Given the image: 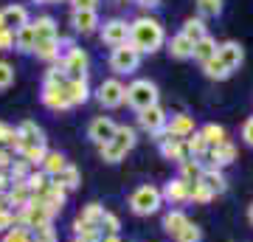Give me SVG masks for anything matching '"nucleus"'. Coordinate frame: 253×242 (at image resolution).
Returning <instances> with one entry per match:
<instances>
[{
	"mask_svg": "<svg viewBox=\"0 0 253 242\" xmlns=\"http://www.w3.org/2000/svg\"><path fill=\"white\" fill-rule=\"evenodd\" d=\"M14 48L20 54H34L37 48V31H34V23L23 26L20 31H14Z\"/></svg>",
	"mask_w": 253,
	"mask_h": 242,
	"instance_id": "nucleus-25",
	"label": "nucleus"
},
{
	"mask_svg": "<svg viewBox=\"0 0 253 242\" xmlns=\"http://www.w3.org/2000/svg\"><path fill=\"white\" fill-rule=\"evenodd\" d=\"M101 231L104 234H118L121 231V220H118L113 211H104V217H101Z\"/></svg>",
	"mask_w": 253,
	"mask_h": 242,
	"instance_id": "nucleus-51",
	"label": "nucleus"
},
{
	"mask_svg": "<svg viewBox=\"0 0 253 242\" xmlns=\"http://www.w3.org/2000/svg\"><path fill=\"white\" fill-rule=\"evenodd\" d=\"M129 43L135 45L141 54H155L161 51L163 43H166V31H163L161 20L149 17V14H141L129 23Z\"/></svg>",
	"mask_w": 253,
	"mask_h": 242,
	"instance_id": "nucleus-1",
	"label": "nucleus"
},
{
	"mask_svg": "<svg viewBox=\"0 0 253 242\" xmlns=\"http://www.w3.org/2000/svg\"><path fill=\"white\" fill-rule=\"evenodd\" d=\"M31 169H34V166H31L28 161L17 158V161H14V163L9 166V178H11V183H23V180H26L28 175H31Z\"/></svg>",
	"mask_w": 253,
	"mask_h": 242,
	"instance_id": "nucleus-43",
	"label": "nucleus"
},
{
	"mask_svg": "<svg viewBox=\"0 0 253 242\" xmlns=\"http://www.w3.org/2000/svg\"><path fill=\"white\" fill-rule=\"evenodd\" d=\"M177 166H180V178H183V180H189V183H197L200 175H203V166H206V163L197 161V158H189V161L177 163Z\"/></svg>",
	"mask_w": 253,
	"mask_h": 242,
	"instance_id": "nucleus-40",
	"label": "nucleus"
},
{
	"mask_svg": "<svg viewBox=\"0 0 253 242\" xmlns=\"http://www.w3.org/2000/svg\"><path fill=\"white\" fill-rule=\"evenodd\" d=\"M135 3L141 9H158V6H161V0H135Z\"/></svg>",
	"mask_w": 253,
	"mask_h": 242,
	"instance_id": "nucleus-56",
	"label": "nucleus"
},
{
	"mask_svg": "<svg viewBox=\"0 0 253 242\" xmlns=\"http://www.w3.org/2000/svg\"><path fill=\"white\" fill-rule=\"evenodd\" d=\"M248 223L253 225V203H251V206H248Z\"/></svg>",
	"mask_w": 253,
	"mask_h": 242,
	"instance_id": "nucleus-60",
	"label": "nucleus"
},
{
	"mask_svg": "<svg viewBox=\"0 0 253 242\" xmlns=\"http://www.w3.org/2000/svg\"><path fill=\"white\" fill-rule=\"evenodd\" d=\"M0 242H31V231L23 228V225H14L11 231H6L0 237Z\"/></svg>",
	"mask_w": 253,
	"mask_h": 242,
	"instance_id": "nucleus-48",
	"label": "nucleus"
},
{
	"mask_svg": "<svg viewBox=\"0 0 253 242\" xmlns=\"http://www.w3.org/2000/svg\"><path fill=\"white\" fill-rule=\"evenodd\" d=\"M3 208H9V200H6V194H3V192H0V211H3Z\"/></svg>",
	"mask_w": 253,
	"mask_h": 242,
	"instance_id": "nucleus-58",
	"label": "nucleus"
},
{
	"mask_svg": "<svg viewBox=\"0 0 253 242\" xmlns=\"http://www.w3.org/2000/svg\"><path fill=\"white\" fill-rule=\"evenodd\" d=\"M14 225H17V214H14L11 208H3V211H0V237L6 231H11Z\"/></svg>",
	"mask_w": 253,
	"mask_h": 242,
	"instance_id": "nucleus-52",
	"label": "nucleus"
},
{
	"mask_svg": "<svg viewBox=\"0 0 253 242\" xmlns=\"http://www.w3.org/2000/svg\"><path fill=\"white\" fill-rule=\"evenodd\" d=\"M0 172H3V169H0Z\"/></svg>",
	"mask_w": 253,
	"mask_h": 242,
	"instance_id": "nucleus-63",
	"label": "nucleus"
},
{
	"mask_svg": "<svg viewBox=\"0 0 253 242\" xmlns=\"http://www.w3.org/2000/svg\"><path fill=\"white\" fill-rule=\"evenodd\" d=\"M208 166H217V169H225V166H231V163L236 161V146L231 141L225 144H217V146H211L206 155Z\"/></svg>",
	"mask_w": 253,
	"mask_h": 242,
	"instance_id": "nucleus-18",
	"label": "nucleus"
},
{
	"mask_svg": "<svg viewBox=\"0 0 253 242\" xmlns=\"http://www.w3.org/2000/svg\"><path fill=\"white\" fill-rule=\"evenodd\" d=\"M189 223H191L189 214L180 211V208H172V211H166V214H163V231L169 234L172 240H174V234L180 231V228H186Z\"/></svg>",
	"mask_w": 253,
	"mask_h": 242,
	"instance_id": "nucleus-27",
	"label": "nucleus"
},
{
	"mask_svg": "<svg viewBox=\"0 0 253 242\" xmlns=\"http://www.w3.org/2000/svg\"><path fill=\"white\" fill-rule=\"evenodd\" d=\"M65 90H68V99H71L73 107H79V104H84V101H90V96H93L90 79H87V76H82V79H68Z\"/></svg>",
	"mask_w": 253,
	"mask_h": 242,
	"instance_id": "nucleus-21",
	"label": "nucleus"
},
{
	"mask_svg": "<svg viewBox=\"0 0 253 242\" xmlns=\"http://www.w3.org/2000/svg\"><path fill=\"white\" fill-rule=\"evenodd\" d=\"M71 3V9H96L99 6V0H68Z\"/></svg>",
	"mask_w": 253,
	"mask_h": 242,
	"instance_id": "nucleus-55",
	"label": "nucleus"
},
{
	"mask_svg": "<svg viewBox=\"0 0 253 242\" xmlns=\"http://www.w3.org/2000/svg\"><path fill=\"white\" fill-rule=\"evenodd\" d=\"M31 144H45V133H42V127L26 118V121H20L17 127V144H14V152H20L23 146H31Z\"/></svg>",
	"mask_w": 253,
	"mask_h": 242,
	"instance_id": "nucleus-15",
	"label": "nucleus"
},
{
	"mask_svg": "<svg viewBox=\"0 0 253 242\" xmlns=\"http://www.w3.org/2000/svg\"><path fill=\"white\" fill-rule=\"evenodd\" d=\"M34 23V31H37V40H56L59 37V28H56V20L51 14H40Z\"/></svg>",
	"mask_w": 253,
	"mask_h": 242,
	"instance_id": "nucleus-32",
	"label": "nucleus"
},
{
	"mask_svg": "<svg viewBox=\"0 0 253 242\" xmlns=\"http://www.w3.org/2000/svg\"><path fill=\"white\" fill-rule=\"evenodd\" d=\"M101 242H124V240H121L118 234H104V240H101Z\"/></svg>",
	"mask_w": 253,
	"mask_h": 242,
	"instance_id": "nucleus-57",
	"label": "nucleus"
},
{
	"mask_svg": "<svg viewBox=\"0 0 253 242\" xmlns=\"http://www.w3.org/2000/svg\"><path fill=\"white\" fill-rule=\"evenodd\" d=\"M186 149H189L191 158H197V161H206V155H208V149H211V146H208V141L203 138V133L197 130L194 135H189V138H186Z\"/></svg>",
	"mask_w": 253,
	"mask_h": 242,
	"instance_id": "nucleus-35",
	"label": "nucleus"
},
{
	"mask_svg": "<svg viewBox=\"0 0 253 242\" xmlns=\"http://www.w3.org/2000/svg\"><path fill=\"white\" fill-rule=\"evenodd\" d=\"M93 99L99 101L104 110H118L121 104H126V85L118 76L101 79L99 88L93 90Z\"/></svg>",
	"mask_w": 253,
	"mask_h": 242,
	"instance_id": "nucleus-6",
	"label": "nucleus"
},
{
	"mask_svg": "<svg viewBox=\"0 0 253 242\" xmlns=\"http://www.w3.org/2000/svg\"><path fill=\"white\" fill-rule=\"evenodd\" d=\"M180 34L186 37V40H191V43H200L203 37H208V26L203 17H189L186 23H183Z\"/></svg>",
	"mask_w": 253,
	"mask_h": 242,
	"instance_id": "nucleus-33",
	"label": "nucleus"
},
{
	"mask_svg": "<svg viewBox=\"0 0 253 242\" xmlns=\"http://www.w3.org/2000/svg\"><path fill=\"white\" fill-rule=\"evenodd\" d=\"M104 211H107V208L101 206V203H87V206L79 211V220L82 223H87V225H99L101 228V217H104Z\"/></svg>",
	"mask_w": 253,
	"mask_h": 242,
	"instance_id": "nucleus-39",
	"label": "nucleus"
},
{
	"mask_svg": "<svg viewBox=\"0 0 253 242\" xmlns=\"http://www.w3.org/2000/svg\"><path fill=\"white\" fill-rule=\"evenodd\" d=\"M31 17H28V9L26 6H20V3H9L6 9H3V26L11 28V31H20L23 26H28Z\"/></svg>",
	"mask_w": 253,
	"mask_h": 242,
	"instance_id": "nucleus-22",
	"label": "nucleus"
},
{
	"mask_svg": "<svg viewBox=\"0 0 253 242\" xmlns=\"http://www.w3.org/2000/svg\"><path fill=\"white\" fill-rule=\"evenodd\" d=\"M166 51L172 54V59H191V56H194V43L186 40L183 34H174L172 40H169V48H166Z\"/></svg>",
	"mask_w": 253,
	"mask_h": 242,
	"instance_id": "nucleus-29",
	"label": "nucleus"
},
{
	"mask_svg": "<svg viewBox=\"0 0 253 242\" xmlns=\"http://www.w3.org/2000/svg\"><path fill=\"white\" fill-rule=\"evenodd\" d=\"M197 11L200 17H219L222 14V0H197Z\"/></svg>",
	"mask_w": 253,
	"mask_h": 242,
	"instance_id": "nucleus-45",
	"label": "nucleus"
},
{
	"mask_svg": "<svg viewBox=\"0 0 253 242\" xmlns=\"http://www.w3.org/2000/svg\"><path fill=\"white\" fill-rule=\"evenodd\" d=\"M158 149H161L163 161L183 163V161H189V158H191L189 149H186V141H183V138H169V135H163L161 141H158Z\"/></svg>",
	"mask_w": 253,
	"mask_h": 242,
	"instance_id": "nucleus-16",
	"label": "nucleus"
},
{
	"mask_svg": "<svg viewBox=\"0 0 253 242\" xmlns=\"http://www.w3.org/2000/svg\"><path fill=\"white\" fill-rule=\"evenodd\" d=\"M14 144H17V127H9L0 121V146H9L14 152Z\"/></svg>",
	"mask_w": 253,
	"mask_h": 242,
	"instance_id": "nucleus-49",
	"label": "nucleus"
},
{
	"mask_svg": "<svg viewBox=\"0 0 253 242\" xmlns=\"http://www.w3.org/2000/svg\"><path fill=\"white\" fill-rule=\"evenodd\" d=\"M217 56L225 62V68H231V71H239L245 62V48L236 40H225V43H219L217 48Z\"/></svg>",
	"mask_w": 253,
	"mask_h": 242,
	"instance_id": "nucleus-17",
	"label": "nucleus"
},
{
	"mask_svg": "<svg viewBox=\"0 0 253 242\" xmlns=\"http://www.w3.org/2000/svg\"><path fill=\"white\" fill-rule=\"evenodd\" d=\"M163 206V192L152 183H144L138 186L132 194H129V211L138 217H149V214H158Z\"/></svg>",
	"mask_w": 253,
	"mask_h": 242,
	"instance_id": "nucleus-3",
	"label": "nucleus"
},
{
	"mask_svg": "<svg viewBox=\"0 0 253 242\" xmlns=\"http://www.w3.org/2000/svg\"><path fill=\"white\" fill-rule=\"evenodd\" d=\"M200 240H203V231L194 223H189L186 228H180V231L174 234V242H200Z\"/></svg>",
	"mask_w": 253,
	"mask_h": 242,
	"instance_id": "nucleus-47",
	"label": "nucleus"
},
{
	"mask_svg": "<svg viewBox=\"0 0 253 242\" xmlns=\"http://www.w3.org/2000/svg\"><path fill=\"white\" fill-rule=\"evenodd\" d=\"M42 82H45V85H68V71L62 68V62L51 65L45 71V76H42Z\"/></svg>",
	"mask_w": 253,
	"mask_h": 242,
	"instance_id": "nucleus-44",
	"label": "nucleus"
},
{
	"mask_svg": "<svg viewBox=\"0 0 253 242\" xmlns=\"http://www.w3.org/2000/svg\"><path fill=\"white\" fill-rule=\"evenodd\" d=\"M135 141H138L135 127H126V124L118 127L116 135H113L107 144H101V146H99V158L104 163H121L126 158V152H132Z\"/></svg>",
	"mask_w": 253,
	"mask_h": 242,
	"instance_id": "nucleus-2",
	"label": "nucleus"
},
{
	"mask_svg": "<svg viewBox=\"0 0 253 242\" xmlns=\"http://www.w3.org/2000/svg\"><path fill=\"white\" fill-rule=\"evenodd\" d=\"M17 155L23 158V161H28L31 166H40V163H42V158L48 155V146H45V144H31V146H23Z\"/></svg>",
	"mask_w": 253,
	"mask_h": 242,
	"instance_id": "nucleus-38",
	"label": "nucleus"
},
{
	"mask_svg": "<svg viewBox=\"0 0 253 242\" xmlns=\"http://www.w3.org/2000/svg\"><path fill=\"white\" fill-rule=\"evenodd\" d=\"M40 99L45 104L48 110H54V113H65V110H71V99H68V90L65 85H45L42 82V90H40Z\"/></svg>",
	"mask_w": 253,
	"mask_h": 242,
	"instance_id": "nucleus-10",
	"label": "nucleus"
},
{
	"mask_svg": "<svg viewBox=\"0 0 253 242\" xmlns=\"http://www.w3.org/2000/svg\"><path fill=\"white\" fill-rule=\"evenodd\" d=\"M217 48H219V43L208 34V37H203L200 43H194V56H191V59H197L200 65H206L208 59H214V56H217Z\"/></svg>",
	"mask_w": 253,
	"mask_h": 242,
	"instance_id": "nucleus-30",
	"label": "nucleus"
},
{
	"mask_svg": "<svg viewBox=\"0 0 253 242\" xmlns=\"http://www.w3.org/2000/svg\"><path fill=\"white\" fill-rule=\"evenodd\" d=\"M161 192H163V200H169V203H189L191 183H189V180H183L180 175H177V178H172L166 186L161 189Z\"/></svg>",
	"mask_w": 253,
	"mask_h": 242,
	"instance_id": "nucleus-19",
	"label": "nucleus"
},
{
	"mask_svg": "<svg viewBox=\"0 0 253 242\" xmlns=\"http://www.w3.org/2000/svg\"><path fill=\"white\" fill-rule=\"evenodd\" d=\"M0 28H6V26H3V9H0Z\"/></svg>",
	"mask_w": 253,
	"mask_h": 242,
	"instance_id": "nucleus-61",
	"label": "nucleus"
},
{
	"mask_svg": "<svg viewBox=\"0 0 253 242\" xmlns=\"http://www.w3.org/2000/svg\"><path fill=\"white\" fill-rule=\"evenodd\" d=\"M51 180H59V183L68 189V192H73V189H79V186H82V172L76 169L73 163H68V166L62 169V175H59V178H51Z\"/></svg>",
	"mask_w": 253,
	"mask_h": 242,
	"instance_id": "nucleus-41",
	"label": "nucleus"
},
{
	"mask_svg": "<svg viewBox=\"0 0 253 242\" xmlns=\"http://www.w3.org/2000/svg\"><path fill=\"white\" fill-rule=\"evenodd\" d=\"M17 214V225H23V228H28V231H34V228H42V225H51L54 223V211L42 203V200H31L26 208H20V211H14Z\"/></svg>",
	"mask_w": 253,
	"mask_h": 242,
	"instance_id": "nucleus-7",
	"label": "nucleus"
},
{
	"mask_svg": "<svg viewBox=\"0 0 253 242\" xmlns=\"http://www.w3.org/2000/svg\"><path fill=\"white\" fill-rule=\"evenodd\" d=\"M242 141L248 144V146H253V116L242 124Z\"/></svg>",
	"mask_w": 253,
	"mask_h": 242,
	"instance_id": "nucleus-54",
	"label": "nucleus"
},
{
	"mask_svg": "<svg viewBox=\"0 0 253 242\" xmlns=\"http://www.w3.org/2000/svg\"><path fill=\"white\" fill-rule=\"evenodd\" d=\"M194 133H197V124H194V116H189V113H174L166 121V135L169 138H183L186 141Z\"/></svg>",
	"mask_w": 253,
	"mask_h": 242,
	"instance_id": "nucleus-14",
	"label": "nucleus"
},
{
	"mask_svg": "<svg viewBox=\"0 0 253 242\" xmlns=\"http://www.w3.org/2000/svg\"><path fill=\"white\" fill-rule=\"evenodd\" d=\"M6 200H9L11 211H20V208H26L28 203L34 200V194H31V189H28L26 180H23V183H11V189L6 192Z\"/></svg>",
	"mask_w": 253,
	"mask_h": 242,
	"instance_id": "nucleus-23",
	"label": "nucleus"
},
{
	"mask_svg": "<svg viewBox=\"0 0 253 242\" xmlns=\"http://www.w3.org/2000/svg\"><path fill=\"white\" fill-rule=\"evenodd\" d=\"M31 242H59V234H56L54 223L42 225V228H34L31 231Z\"/></svg>",
	"mask_w": 253,
	"mask_h": 242,
	"instance_id": "nucleus-46",
	"label": "nucleus"
},
{
	"mask_svg": "<svg viewBox=\"0 0 253 242\" xmlns=\"http://www.w3.org/2000/svg\"><path fill=\"white\" fill-rule=\"evenodd\" d=\"M14 85V65L0 59V90H9Z\"/></svg>",
	"mask_w": 253,
	"mask_h": 242,
	"instance_id": "nucleus-50",
	"label": "nucleus"
},
{
	"mask_svg": "<svg viewBox=\"0 0 253 242\" xmlns=\"http://www.w3.org/2000/svg\"><path fill=\"white\" fill-rule=\"evenodd\" d=\"M166 121H169V116H166V110H163L161 104H155V107L138 113V127H141L144 133L155 135V141H161L163 135H166Z\"/></svg>",
	"mask_w": 253,
	"mask_h": 242,
	"instance_id": "nucleus-9",
	"label": "nucleus"
},
{
	"mask_svg": "<svg viewBox=\"0 0 253 242\" xmlns=\"http://www.w3.org/2000/svg\"><path fill=\"white\" fill-rule=\"evenodd\" d=\"M217 197L211 189L203 183V180H197V183H191V197H189V203H197V206H208L211 200Z\"/></svg>",
	"mask_w": 253,
	"mask_h": 242,
	"instance_id": "nucleus-42",
	"label": "nucleus"
},
{
	"mask_svg": "<svg viewBox=\"0 0 253 242\" xmlns=\"http://www.w3.org/2000/svg\"><path fill=\"white\" fill-rule=\"evenodd\" d=\"M116 130H118V124L110 116H96L90 124H87V138H90L96 146H101V144H107L110 138L116 135Z\"/></svg>",
	"mask_w": 253,
	"mask_h": 242,
	"instance_id": "nucleus-13",
	"label": "nucleus"
},
{
	"mask_svg": "<svg viewBox=\"0 0 253 242\" xmlns=\"http://www.w3.org/2000/svg\"><path fill=\"white\" fill-rule=\"evenodd\" d=\"M200 180H203V183H206V186L211 189L214 194H222V192L228 189V178H225V172L217 169V166H208V163L203 166V175H200Z\"/></svg>",
	"mask_w": 253,
	"mask_h": 242,
	"instance_id": "nucleus-24",
	"label": "nucleus"
},
{
	"mask_svg": "<svg viewBox=\"0 0 253 242\" xmlns=\"http://www.w3.org/2000/svg\"><path fill=\"white\" fill-rule=\"evenodd\" d=\"M62 68L68 71V79H82V76H87V71H90V54L76 45L71 54L62 59Z\"/></svg>",
	"mask_w": 253,
	"mask_h": 242,
	"instance_id": "nucleus-12",
	"label": "nucleus"
},
{
	"mask_svg": "<svg viewBox=\"0 0 253 242\" xmlns=\"http://www.w3.org/2000/svg\"><path fill=\"white\" fill-rule=\"evenodd\" d=\"M73 242H82V240H76V237H73Z\"/></svg>",
	"mask_w": 253,
	"mask_h": 242,
	"instance_id": "nucleus-62",
	"label": "nucleus"
},
{
	"mask_svg": "<svg viewBox=\"0 0 253 242\" xmlns=\"http://www.w3.org/2000/svg\"><path fill=\"white\" fill-rule=\"evenodd\" d=\"M34 3H42V6H51V3H62V0H34Z\"/></svg>",
	"mask_w": 253,
	"mask_h": 242,
	"instance_id": "nucleus-59",
	"label": "nucleus"
},
{
	"mask_svg": "<svg viewBox=\"0 0 253 242\" xmlns=\"http://www.w3.org/2000/svg\"><path fill=\"white\" fill-rule=\"evenodd\" d=\"M0 51H14V31L0 28Z\"/></svg>",
	"mask_w": 253,
	"mask_h": 242,
	"instance_id": "nucleus-53",
	"label": "nucleus"
},
{
	"mask_svg": "<svg viewBox=\"0 0 253 242\" xmlns=\"http://www.w3.org/2000/svg\"><path fill=\"white\" fill-rule=\"evenodd\" d=\"M34 56L42 59V62H59V37L56 40H37V48H34Z\"/></svg>",
	"mask_w": 253,
	"mask_h": 242,
	"instance_id": "nucleus-28",
	"label": "nucleus"
},
{
	"mask_svg": "<svg viewBox=\"0 0 253 242\" xmlns=\"http://www.w3.org/2000/svg\"><path fill=\"white\" fill-rule=\"evenodd\" d=\"M99 26H101V20L96 9H71V28L76 34H82V37L96 34Z\"/></svg>",
	"mask_w": 253,
	"mask_h": 242,
	"instance_id": "nucleus-11",
	"label": "nucleus"
},
{
	"mask_svg": "<svg viewBox=\"0 0 253 242\" xmlns=\"http://www.w3.org/2000/svg\"><path fill=\"white\" fill-rule=\"evenodd\" d=\"M158 99H161V93H158V85H155V82H149V79H132L129 85H126V104L135 110V113L155 107Z\"/></svg>",
	"mask_w": 253,
	"mask_h": 242,
	"instance_id": "nucleus-4",
	"label": "nucleus"
},
{
	"mask_svg": "<svg viewBox=\"0 0 253 242\" xmlns=\"http://www.w3.org/2000/svg\"><path fill=\"white\" fill-rule=\"evenodd\" d=\"M99 40L110 48H118V45L129 43V23L124 17H110L99 26Z\"/></svg>",
	"mask_w": 253,
	"mask_h": 242,
	"instance_id": "nucleus-8",
	"label": "nucleus"
},
{
	"mask_svg": "<svg viewBox=\"0 0 253 242\" xmlns=\"http://www.w3.org/2000/svg\"><path fill=\"white\" fill-rule=\"evenodd\" d=\"M68 194H71V192H68L59 180H51V186L45 189V194H42V197H37V200H42L54 214H59V211L65 208V203H68Z\"/></svg>",
	"mask_w": 253,
	"mask_h": 242,
	"instance_id": "nucleus-20",
	"label": "nucleus"
},
{
	"mask_svg": "<svg viewBox=\"0 0 253 242\" xmlns=\"http://www.w3.org/2000/svg\"><path fill=\"white\" fill-rule=\"evenodd\" d=\"M141 59H144V54L132 43H126V45H118V48L110 51L107 65L116 76H129V73H135L141 68Z\"/></svg>",
	"mask_w": 253,
	"mask_h": 242,
	"instance_id": "nucleus-5",
	"label": "nucleus"
},
{
	"mask_svg": "<svg viewBox=\"0 0 253 242\" xmlns=\"http://www.w3.org/2000/svg\"><path fill=\"white\" fill-rule=\"evenodd\" d=\"M65 166H68V158H65L59 149H48V155L42 158V163H40V169L45 172L48 178H59Z\"/></svg>",
	"mask_w": 253,
	"mask_h": 242,
	"instance_id": "nucleus-26",
	"label": "nucleus"
},
{
	"mask_svg": "<svg viewBox=\"0 0 253 242\" xmlns=\"http://www.w3.org/2000/svg\"><path fill=\"white\" fill-rule=\"evenodd\" d=\"M203 73H206L208 79H217V82H225L228 76H231V68H225V62L219 59V56H214V59H208L206 65H203Z\"/></svg>",
	"mask_w": 253,
	"mask_h": 242,
	"instance_id": "nucleus-36",
	"label": "nucleus"
},
{
	"mask_svg": "<svg viewBox=\"0 0 253 242\" xmlns=\"http://www.w3.org/2000/svg\"><path fill=\"white\" fill-rule=\"evenodd\" d=\"M26 186L31 189V194H34V197H42V194H45V189L51 186V178H48L42 169H31V175L26 178Z\"/></svg>",
	"mask_w": 253,
	"mask_h": 242,
	"instance_id": "nucleus-34",
	"label": "nucleus"
},
{
	"mask_svg": "<svg viewBox=\"0 0 253 242\" xmlns=\"http://www.w3.org/2000/svg\"><path fill=\"white\" fill-rule=\"evenodd\" d=\"M200 133H203V138L208 141V146H217V144H225L228 141V130L222 124H214V121H211V124H206Z\"/></svg>",
	"mask_w": 253,
	"mask_h": 242,
	"instance_id": "nucleus-37",
	"label": "nucleus"
},
{
	"mask_svg": "<svg viewBox=\"0 0 253 242\" xmlns=\"http://www.w3.org/2000/svg\"><path fill=\"white\" fill-rule=\"evenodd\" d=\"M73 237L82 240V242H101L104 240V231H101L99 225H87L76 217V220H73Z\"/></svg>",
	"mask_w": 253,
	"mask_h": 242,
	"instance_id": "nucleus-31",
	"label": "nucleus"
}]
</instances>
